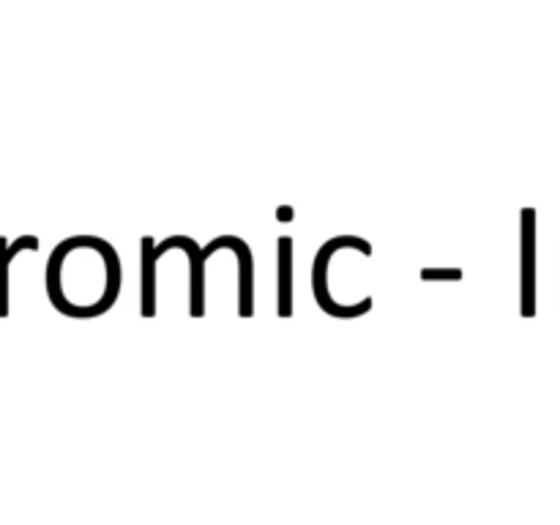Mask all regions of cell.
<instances>
[{
    "label": "cell",
    "mask_w": 560,
    "mask_h": 525,
    "mask_svg": "<svg viewBox=\"0 0 560 525\" xmlns=\"http://www.w3.org/2000/svg\"><path fill=\"white\" fill-rule=\"evenodd\" d=\"M38 241L36 235H22V238H16L14 244H9V241L0 235V317L9 315V268H11V260H14L16 255H20L22 249H36Z\"/></svg>",
    "instance_id": "obj_1"
},
{
    "label": "cell",
    "mask_w": 560,
    "mask_h": 525,
    "mask_svg": "<svg viewBox=\"0 0 560 525\" xmlns=\"http://www.w3.org/2000/svg\"><path fill=\"white\" fill-rule=\"evenodd\" d=\"M290 273H293V266H290V238H282L279 244V315H290Z\"/></svg>",
    "instance_id": "obj_2"
}]
</instances>
